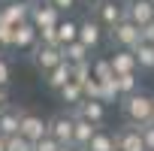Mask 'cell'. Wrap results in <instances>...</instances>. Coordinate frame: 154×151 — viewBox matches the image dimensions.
<instances>
[{"label": "cell", "mask_w": 154, "mask_h": 151, "mask_svg": "<svg viewBox=\"0 0 154 151\" xmlns=\"http://www.w3.org/2000/svg\"><path fill=\"white\" fill-rule=\"evenodd\" d=\"M121 112L130 124L145 127V124L154 121V97L145 94V91H133V94L121 97Z\"/></svg>", "instance_id": "cell-1"}, {"label": "cell", "mask_w": 154, "mask_h": 151, "mask_svg": "<svg viewBox=\"0 0 154 151\" xmlns=\"http://www.w3.org/2000/svg\"><path fill=\"white\" fill-rule=\"evenodd\" d=\"M109 39H112L115 48H133L136 42H142V27H139L136 21L124 18L121 24H115V27L109 30Z\"/></svg>", "instance_id": "cell-2"}, {"label": "cell", "mask_w": 154, "mask_h": 151, "mask_svg": "<svg viewBox=\"0 0 154 151\" xmlns=\"http://www.w3.org/2000/svg\"><path fill=\"white\" fill-rule=\"evenodd\" d=\"M94 12H97V21L106 30H112L115 24H121L127 18V3H121V0H103L100 6H94Z\"/></svg>", "instance_id": "cell-3"}, {"label": "cell", "mask_w": 154, "mask_h": 151, "mask_svg": "<svg viewBox=\"0 0 154 151\" xmlns=\"http://www.w3.org/2000/svg\"><path fill=\"white\" fill-rule=\"evenodd\" d=\"M60 60H66L60 45H45V42H36V45H33V66H36L39 72L54 69Z\"/></svg>", "instance_id": "cell-4"}, {"label": "cell", "mask_w": 154, "mask_h": 151, "mask_svg": "<svg viewBox=\"0 0 154 151\" xmlns=\"http://www.w3.org/2000/svg\"><path fill=\"white\" fill-rule=\"evenodd\" d=\"M115 145H118L121 151H148V148H145L142 127H136V124H130V121L115 130Z\"/></svg>", "instance_id": "cell-5"}, {"label": "cell", "mask_w": 154, "mask_h": 151, "mask_svg": "<svg viewBox=\"0 0 154 151\" xmlns=\"http://www.w3.org/2000/svg\"><path fill=\"white\" fill-rule=\"evenodd\" d=\"M48 133L63 145V142H72V133H75V115L72 112H57L48 118Z\"/></svg>", "instance_id": "cell-6"}, {"label": "cell", "mask_w": 154, "mask_h": 151, "mask_svg": "<svg viewBox=\"0 0 154 151\" xmlns=\"http://www.w3.org/2000/svg\"><path fill=\"white\" fill-rule=\"evenodd\" d=\"M72 115H75V118H88V121H94V124L103 127V124H106V103L85 97L79 106H72Z\"/></svg>", "instance_id": "cell-7"}, {"label": "cell", "mask_w": 154, "mask_h": 151, "mask_svg": "<svg viewBox=\"0 0 154 151\" xmlns=\"http://www.w3.org/2000/svg\"><path fill=\"white\" fill-rule=\"evenodd\" d=\"M36 42H39V27L33 21H24V24L15 27V33H12V51H27Z\"/></svg>", "instance_id": "cell-8"}, {"label": "cell", "mask_w": 154, "mask_h": 151, "mask_svg": "<svg viewBox=\"0 0 154 151\" xmlns=\"http://www.w3.org/2000/svg\"><path fill=\"white\" fill-rule=\"evenodd\" d=\"M21 133L36 142V139H42V136L48 133V121H45L42 115L30 112V109H21Z\"/></svg>", "instance_id": "cell-9"}, {"label": "cell", "mask_w": 154, "mask_h": 151, "mask_svg": "<svg viewBox=\"0 0 154 151\" xmlns=\"http://www.w3.org/2000/svg\"><path fill=\"white\" fill-rule=\"evenodd\" d=\"M60 9L57 6H51L48 3V0H45V3H33L30 6V21L36 24V27H51V24H57L60 21Z\"/></svg>", "instance_id": "cell-10"}, {"label": "cell", "mask_w": 154, "mask_h": 151, "mask_svg": "<svg viewBox=\"0 0 154 151\" xmlns=\"http://www.w3.org/2000/svg\"><path fill=\"white\" fill-rule=\"evenodd\" d=\"M45 76V88L48 91H60L66 82H72V63L69 60H60L54 69H48V72H42Z\"/></svg>", "instance_id": "cell-11"}, {"label": "cell", "mask_w": 154, "mask_h": 151, "mask_svg": "<svg viewBox=\"0 0 154 151\" xmlns=\"http://www.w3.org/2000/svg\"><path fill=\"white\" fill-rule=\"evenodd\" d=\"M109 60H112L115 76H121V72H136V69H139V60H136L133 48H115V51L109 54Z\"/></svg>", "instance_id": "cell-12"}, {"label": "cell", "mask_w": 154, "mask_h": 151, "mask_svg": "<svg viewBox=\"0 0 154 151\" xmlns=\"http://www.w3.org/2000/svg\"><path fill=\"white\" fill-rule=\"evenodd\" d=\"M127 18L136 21L139 27L148 24L154 18V3H151V0H127Z\"/></svg>", "instance_id": "cell-13"}, {"label": "cell", "mask_w": 154, "mask_h": 151, "mask_svg": "<svg viewBox=\"0 0 154 151\" xmlns=\"http://www.w3.org/2000/svg\"><path fill=\"white\" fill-rule=\"evenodd\" d=\"M30 6H33V3H24V0H12V3L0 6V15H3L6 21H12V24L18 27V24L30 21Z\"/></svg>", "instance_id": "cell-14"}, {"label": "cell", "mask_w": 154, "mask_h": 151, "mask_svg": "<svg viewBox=\"0 0 154 151\" xmlns=\"http://www.w3.org/2000/svg\"><path fill=\"white\" fill-rule=\"evenodd\" d=\"M79 39H82L88 48H97L100 39H103V24H100L97 18H85V21H79Z\"/></svg>", "instance_id": "cell-15"}, {"label": "cell", "mask_w": 154, "mask_h": 151, "mask_svg": "<svg viewBox=\"0 0 154 151\" xmlns=\"http://www.w3.org/2000/svg\"><path fill=\"white\" fill-rule=\"evenodd\" d=\"M0 133H3V136L21 133V109H12V106L0 109Z\"/></svg>", "instance_id": "cell-16"}, {"label": "cell", "mask_w": 154, "mask_h": 151, "mask_svg": "<svg viewBox=\"0 0 154 151\" xmlns=\"http://www.w3.org/2000/svg\"><path fill=\"white\" fill-rule=\"evenodd\" d=\"M100 130V124H94V121H88V118H75V133H72V142L79 145V148H85L91 139H94V133Z\"/></svg>", "instance_id": "cell-17"}, {"label": "cell", "mask_w": 154, "mask_h": 151, "mask_svg": "<svg viewBox=\"0 0 154 151\" xmlns=\"http://www.w3.org/2000/svg\"><path fill=\"white\" fill-rule=\"evenodd\" d=\"M133 54H136V60H139V69H145V72H154V42H136L133 45Z\"/></svg>", "instance_id": "cell-18"}, {"label": "cell", "mask_w": 154, "mask_h": 151, "mask_svg": "<svg viewBox=\"0 0 154 151\" xmlns=\"http://www.w3.org/2000/svg\"><path fill=\"white\" fill-rule=\"evenodd\" d=\"M115 148H118V145H115V133H109V130L100 127V130L94 133V139H91L82 151H115Z\"/></svg>", "instance_id": "cell-19"}, {"label": "cell", "mask_w": 154, "mask_h": 151, "mask_svg": "<svg viewBox=\"0 0 154 151\" xmlns=\"http://www.w3.org/2000/svg\"><path fill=\"white\" fill-rule=\"evenodd\" d=\"M63 48V57L69 60V63H79V60H91V48L82 42V39H72V42H66V45H60Z\"/></svg>", "instance_id": "cell-20"}, {"label": "cell", "mask_w": 154, "mask_h": 151, "mask_svg": "<svg viewBox=\"0 0 154 151\" xmlns=\"http://www.w3.org/2000/svg\"><path fill=\"white\" fill-rule=\"evenodd\" d=\"M57 94H60V100H63L66 106H79V103L85 100V88L75 82V79H72V82H66V85H63Z\"/></svg>", "instance_id": "cell-21"}, {"label": "cell", "mask_w": 154, "mask_h": 151, "mask_svg": "<svg viewBox=\"0 0 154 151\" xmlns=\"http://www.w3.org/2000/svg\"><path fill=\"white\" fill-rule=\"evenodd\" d=\"M57 39H60V45H66V42H72V39H79V21L60 18V21H57Z\"/></svg>", "instance_id": "cell-22"}, {"label": "cell", "mask_w": 154, "mask_h": 151, "mask_svg": "<svg viewBox=\"0 0 154 151\" xmlns=\"http://www.w3.org/2000/svg\"><path fill=\"white\" fill-rule=\"evenodd\" d=\"M121 97V91H118V76H112V79H100V100L109 106V103H115Z\"/></svg>", "instance_id": "cell-23"}, {"label": "cell", "mask_w": 154, "mask_h": 151, "mask_svg": "<svg viewBox=\"0 0 154 151\" xmlns=\"http://www.w3.org/2000/svg\"><path fill=\"white\" fill-rule=\"evenodd\" d=\"M118 91H121V97L139 91V76H136V72H121V76H118Z\"/></svg>", "instance_id": "cell-24"}, {"label": "cell", "mask_w": 154, "mask_h": 151, "mask_svg": "<svg viewBox=\"0 0 154 151\" xmlns=\"http://www.w3.org/2000/svg\"><path fill=\"white\" fill-rule=\"evenodd\" d=\"M72 79L79 82V85H85L88 79H94V63H91V60H79V63H72Z\"/></svg>", "instance_id": "cell-25"}, {"label": "cell", "mask_w": 154, "mask_h": 151, "mask_svg": "<svg viewBox=\"0 0 154 151\" xmlns=\"http://www.w3.org/2000/svg\"><path fill=\"white\" fill-rule=\"evenodd\" d=\"M6 151H33V139H27L24 133L6 136Z\"/></svg>", "instance_id": "cell-26"}, {"label": "cell", "mask_w": 154, "mask_h": 151, "mask_svg": "<svg viewBox=\"0 0 154 151\" xmlns=\"http://www.w3.org/2000/svg\"><path fill=\"white\" fill-rule=\"evenodd\" d=\"M12 33H15V24L0 15V48H12Z\"/></svg>", "instance_id": "cell-27"}, {"label": "cell", "mask_w": 154, "mask_h": 151, "mask_svg": "<svg viewBox=\"0 0 154 151\" xmlns=\"http://www.w3.org/2000/svg\"><path fill=\"white\" fill-rule=\"evenodd\" d=\"M112 76H115V69H112V60L109 57L94 60V79H112Z\"/></svg>", "instance_id": "cell-28"}, {"label": "cell", "mask_w": 154, "mask_h": 151, "mask_svg": "<svg viewBox=\"0 0 154 151\" xmlns=\"http://www.w3.org/2000/svg\"><path fill=\"white\" fill-rule=\"evenodd\" d=\"M33 151H60V142H57L51 133H45L42 139H36V142H33Z\"/></svg>", "instance_id": "cell-29"}, {"label": "cell", "mask_w": 154, "mask_h": 151, "mask_svg": "<svg viewBox=\"0 0 154 151\" xmlns=\"http://www.w3.org/2000/svg\"><path fill=\"white\" fill-rule=\"evenodd\" d=\"M39 42H45V45H60V39H57V24L39 27Z\"/></svg>", "instance_id": "cell-30"}, {"label": "cell", "mask_w": 154, "mask_h": 151, "mask_svg": "<svg viewBox=\"0 0 154 151\" xmlns=\"http://www.w3.org/2000/svg\"><path fill=\"white\" fill-rule=\"evenodd\" d=\"M9 82H12V66L3 57V51H0V88H9Z\"/></svg>", "instance_id": "cell-31"}, {"label": "cell", "mask_w": 154, "mask_h": 151, "mask_svg": "<svg viewBox=\"0 0 154 151\" xmlns=\"http://www.w3.org/2000/svg\"><path fill=\"white\" fill-rule=\"evenodd\" d=\"M82 88H85V97H91V100H100V79H88Z\"/></svg>", "instance_id": "cell-32"}, {"label": "cell", "mask_w": 154, "mask_h": 151, "mask_svg": "<svg viewBox=\"0 0 154 151\" xmlns=\"http://www.w3.org/2000/svg\"><path fill=\"white\" fill-rule=\"evenodd\" d=\"M48 3H51V6H57L60 12H69V9H75V6H79L82 0H48Z\"/></svg>", "instance_id": "cell-33"}, {"label": "cell", "mask_w": 154, "mask_h": 151, "mask_svg": "<svg viewBox=\"0 0 154 151\" xmlns=\"http://www.w3.org/2000/svg\"><path fill=\"white\" fill-rule=\"evenodd\" d=\"M142 136H145V148H148V151H154V121L142 127Z\"/></svg>", "instance_id": "cell-34"}, {"label": "cell", "mask_w": 154, "mask_h": 151, "mask_svg": "<svg viewBox=\"0 0 154 151\" xmlns=\"http://www.w3.org/2000/svg\"><path fill=\"white\" fill-rule=\"evenodd\" d=\"M142 39H145V42H154V18H151L148 24H142Z\"/></svg>", "instance_id": "cell-35"}, {"label": "cell", "mask_w": 154, "mask_h": 151, "mask_svg": "<svg viewBox=\"0 0 154 151\" xmlns=\"http://www.w3.org/2000/svg\"><path fill=\"white\" fill-rule=\"evenodd\" d=\"M6 106H9V91L0 88V109H6Z\"/></svg>", "instance_id": "cell-36"}, {"label": "cell", "mask_w": 154, "mask_h": 151, "mask_svg": "<svg viewBox=\"0 0 154 151\" xmlns=\"http://www.w3.org/2000/svg\"><path fill=\"white\" fill-rule=\"evenodd\" d=\"M60 151H82V148L75 145V142H63V145H60Z\"/></svg>", "instance_id": "cell-37"}, {"label": "cell", "mask_w": 154, "mask_h": 151, "mask_svg": "<svg viewBox=\"0 0 154 151\" xmlns=\"http://www.w3.org/2000/svg\"><path fill=\"white\" fill-rule=\"evenodd\" d=\"M82 3H88V6H100L103 0H82Z\"/></svg>", "instance_id": "cell-38"}, {"label": "cell", "mask_w": 154, "mask_h": 151, "mask_svg": "<svg viewBox=\"0 0 154 151\" xmlns=\"http://www.w3.org/2000/svg\"><path fill=\"white\" fill-rule=\"evenodd\" d=\"M0 151H6V136L0 133Z\"/></svg>", "instance_id": "cell-39"}, {"label": "cell", "mask_w": 154, "mask_h": 151, "mask_svg": "<svg viewBox=\"0 0 154 151\" xmlns=\"http://www.w3.org/2000/svg\"><path fill=\"white\" fill-rule=\"evenodd\" d=\"M24 3H39V0H24Z\"/></svg>", "instance_id": "cell-40"}, {"label": "cell", "mask_w": 154, "mask_h": 151, "mask_svg": "<svg viewBox=\"0 0 154 151\" xmlns=\"http://www.w3.org/2000/svg\"><path fill=\"white\" fill-rule=\"evenodd\" d=\"M115 151H121V148H115Z\"/></svg>", "instance_id": "cell-41"}, {"label": "cell", "mask_w": 154, "mask_h": 151, "mask_svg": "<svg viewBox=\"0 0 154 151\" xmlns=\"http://www.w3.org/2000/svg\"><path fill=\"white\" fill-rule=\"evenodd\" d=\"M151 3H154V0H151Z\"/></svg>", "instance_id": "cell-42"}, {"label": "cell", "mask_w": 154, "mask_h": 151, "mask_svg": "<svg viewBox=\"0 0 154 151\" xmlns=\"http://www.w3.org/2000/svg\"><path fill=\"white\" fill-rule=\"evenodd\" d=\"M0 51H3V48H0Z\"/></svg>", "instance_id": "cell-43"}]
</instances>
